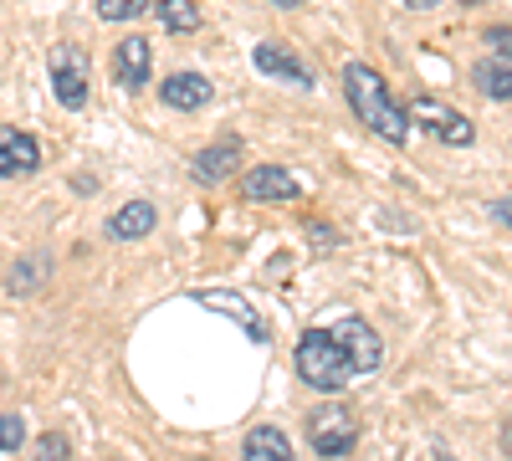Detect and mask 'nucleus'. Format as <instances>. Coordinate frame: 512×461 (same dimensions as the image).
I'll use <instances>...</instances> for the list:
<instances>
[{"instance_id":"f257e3e1","label":"nucleus","mask_w":512,"mask_h":461,"mask_svg":"<svg viewBox=\"0 0 512 461\" xmlns=\"http://www.w3.org/2000/svg\"><path fill=\"white\" fill-rule=\"evenodd\" d=\"M344 93H349L354 118L364 123L369 134L390 139V144H405V139H410V113L395 103V93L384 88V77H379L369 62H349V67H344Z\"/></svg>"},{"instance_id":"f03ea898","label":"nucleus","mask_w":512,"mask_h":461,"mask_svg":"<svg viewBox=\"0 0 512 461\" xmlns=\"http://www.w3.org/2000/svg\"><path fill=\"white\" fill-rule=\"evenodd\" d=\"M297 374H303V385L318 390V395H338L349 390V380H359L354 359L344 354V344L333 339V328H313L303 333V344H297Z\"/></svg>"},{"instance_id":"7ed1b4c3","label":"nucleus","mask_w":512,"mask_h":461,"mask_svg":"<svg viewBox=\"0 0 512 461\" xmlns=\"http://www.w3.org/2000/svg\"><path fill=\"white\" fill-rule=\"evenodd\" d=\"M88 88H93V62L82 47H72V41H62V47L52 52V93L67 113H82L88 108Z\"/></svg>"},{"instance_id":"20e7f679","label":"nucleus","mask_w":512,"mask_h":461,"mask_svg":"<svg viewBox=\"0 0 512 461\" xmlns=\"http://www.w3.org/2000/svg\"><path fill=\"white\" fill-rule=\"evenodd\" d=\"M359 441V421L344 410V405H318L308 415V446L318 456H349Z\"/></svg>"},{"instance_id":"39448f33","label":"nucleus","mask_w":512,"mask_h":461,"mask_svg":"<svg viewBox=\"0 0 512 461\" xmlns=\"http://www.w3.org/2000/svg\"><path fill=\"white\" fill-rule=\"evenodd\" d=\"M410 123H420V129H431L441 144H451V149H466V144H472L477 139V129H472V118H461L456 108H446L441 98H431V93H420L410 108Z\"/></svg>"},{"instance_id":"423d86ee","label":"nucleus","mask_w":512,"mask_h":461,"mask_svg":"<svg viewBox=\"0 0 512 461\" xmlns=\"http://www.w3.org/2000/svg\"><path fill=\"white\" fill-rule=\"evenodd\" d=\"M251 67L262 72V77H277V82H287V88H313V67L297 57L287 41H256L251 47Z\"/></svg>"},{"instance_id":"0eeeda50","label":"nucleus","mask_w":512,"mask_h":461,"mask_svg":"<svg viewBox=\"0 0 512 461\" xmlns=\"http://www.w3.org/2000/svg\"><path fill=\"white\" fill-rule=\"evenodd\" d=\"M149 72H154V47L144 36H123L113 47V82L123 93H139L149 88Z\"/></svg>"},{"instance_id":"6e6552de","label":"nucleus","mask_w":512,"mask_h":461,"mask_svg":"<svg viewBox=\"0 0 512 461\" xmlns=\"http://www.w3.org/2000/svg\"><path fill=\"white\" fill-rule=\"evenodd\" d=\"M241 159H246V144L241 139H216L210 149H200L190 159V170H195L200 185H221V180H231L241 170Z\"/></svg>"},{"instance_id":"1a4fd4ad","label":"nucleus","mask_w":512,"mask_h":461,"mask_svg":"<svg viewBox=\"0 0 512 461\" xmlns=\"http://www.w3.org/2000/svg\"><path fill=\"white\" fill-rule=\"evenodd\" d=\"M333 339L344 344V354L354 359V369H359V374H374V369H379L384 344H379V333H374L364 318H344V323L333 328Z\"/></svg>"},{"instance_id":"9d476101","label":"nucleus","mask_w":512,"mask_h":461,"mask_svg":"<svg viewBox=\"0 0 512 461\" xmlns=\"http://www.w3.org/2000/svg\"><path fill=\"white\" fill-rule=\"evenodd\" d=\"M41 164V144L21 129H6L0 123V180H16V175H36Z\"/></svg>"},{"instance_id":"9b49d317","label":"nucleus","mask_w":512,"mask_h":461,"mask_svg":"<svg viewBox=\"0 0 512 461\" xmlns=\"http://www.w3.org/2000/svg\"><path fill=\"white\" fill-rule=\"evenodd\" d=\"M159 103L175 108V113L205 108V103H210V77H200V72H175V77H164V82H159Z\"/></svg>"},{"instance_id":"f8f14e48","label":"nucleus","mask_w":512,"mask_h":461,"mask_svg":"<svg viewBox=\"0 0 512 461\" xmlns=\"http://www.w3.org/2000/svg\"><path fill=\"white\" fill-rule=\"evenodd\" d=\"M241 190H246V200H297V195H303V185H297V180L282 170V164H262V170H246Z\"/></svg>"},{"instance_id":"ddd939ff","label":"nucleus","mask_w":512,"mask_h":461,"mask_svg":"<svg viewBox=\"0 0 512 461\" xmlns=\"http://www.w3.org/2000/svg\"><path fill=\"white\" fill-rule=\"evenodd\" d=\"M472 88L492 103H507L512 98V52H492L472 67Z\"/></svg>"},{"instance_id":"4468645a","label":"nucleus","mask_w":512,"mask_h":461,"mask_svg":"<svg viewBox=\"0 0 512 461\" xmlns=\"http://www.w3.org/2000/svg\"><path fill=\"white\" fill-rule=\"evenodd\" d=\"M195 303L200 308H210V313H226V318H236L241 328H246V339L251 344H267V323L251 313V303H241L236 292H195Z\"/></svg>"},{"instance_id":"2eb2a0df","label":"nucleus","mask_w":512,"mask_h":461,"mask_svg":"<svg viewBox=\"0 0 512 461\" xmlns=\"http://www.w3.org/2000/svg\"><path fill=\"white\" fill-rule=\"evenodd\" d=\"M154 221H159V211H154L149 200H128L123 211L108 216L103 231H108V241H144V236L154 231Z\"/></svg>"},{"instance_id":"dca6fc26","label":"nucleus","mask_w":512,"mask_h":461,"mask_svg":"<svg viewBox=\"0 0 512 461\" xmlns=\"http://www.w3.org/2000/svg\"><path fill=\"white\" fill-rule=\"evenodd\" d=\"M241 451H246L251 461H292V441H287L277 426H251L246 441H241Z\"/></svg>"},{"instance_id":"f3484780","label":"nucleus","mask_w":512,"mask_h":461,"mask_svg":"<svg viewBox=\"0 0 512 461\" xmlns=\"http://www.w3.org/2000/svg\"><path fill=\"white\" fill-rule=\"evenodd\" d=\"M159 26L164 31H200V0H159Z\"/></svg>"},{"instance_id":"a211bd4d","label":"nucleus","mask_w":512,"mask_h":461,"mask_svg":"<svg viewBox=\"0 0 512 461\" xmlns=\"http://www.w3.org/2000/svg\"><path fill=\"white\" fill-rule=\"evenodd\" d=\"M144 11H154V0H98L103 21H139Z\"/></svg>"},{"instance_id":"6ab92c4d","label":"nucleus","mask_w":512,"mask_h":461,"mask_svg":"<svg viewBox=\"0 0 512 461\" xmlns=\"http://www.w3.org/2000/svg\"><path fill=\"white\" fill-rule=\"evenodd\" d=\"M41 277H47V257H31L26 267H16V272H11V282H6V287L21 298V292H36V287H41Z\"/></svg>"},{"instance_id":"aec40b11","label":"nucleus","mask_w":512,"mask_h":461,"mask_svg":"<svg viewBox=\"0 0 512 461\" xmlns=\"http://www.w3.org/2000/svg\"><path fill=\"white\" fill-rule=\"evenodd\" d=\"M21 441H26V421L21 415H0V456L21 451Z\"/></svg>"},{"instance_id":"412c9836","label":"nucleus","mask_w":512,"mask_h":461,"mask_svg":"<svg viewBox=\"0 0 512 461\" xmlns=\"http://www.w3.org/2000/svg\"><path fill=\"white\" fill-rule=\"evenodd\" d=\"M41 456H67V436L62 431H52V436H41V446H36Z\"/></svg>"},{"instance_id":"4be33fe9","label":"nucleus","mask_w":512,"mask_h":461,"mask_svg":"<svg viewBox=\"0 0 512 461\" xmlns=\"http://www.w3.org/2000/svg\"><path fill=\"white\" fill-rule=\"evenodd\" d=\"M492 211H497V221H502V226H512V195H507V200H497Z\"/></svg>"},{"instance_id":"5701e85b","label":"nucleus","mask_w":512,"mask_h":461,"mask_svg":"<svg viewBox=\"0 0 512 461\" xmlns=\"http://www.w3.org/2000/svg\"><path fill=\"white\" fill-rule=\"evenodd\" d=\"M405 6H410V11H436L441 0H405Z\"/></svg>"},{"instance_id":"b1692460","label":"nucleus","mask_w":512,"mask_h":461,"mask_svg":"<svg viewBox=\"0 0 512 461\" xmlns=\"http://www.w3.org/2000/svg\"><path fill=\"white\" fill-rule=\"evenodd\" d=\"M272 6H282V11H292V6H303V0H272Z\"/></svg>"},{"instance_id":"393cba45","label":"nucleus","mask_w":512,"mask_h":461,"mask_svg":"<svg viewBox=\"0 0 512 461\" xmlns=\"http://www.w3.org/2000/svg\"><path fill=\"white\" fill-rule=\"evenodd\" d=\"M502 446H507V451H512V421H507V431H502Z\"/></svg>"},{"instance_id":"a878e982","label":"nucleus","mask_w":512,"mask_h":461,"mask_svg":"<svg viewBox=\"0 0 512 461\" xmlns=\"http://www.w3.org/2000/svg\"><path fill=\"white\" fill-rule=\"evenodd\" d=\"M466 6H482V0H466Z\"/></svg>"}]
</instances>
